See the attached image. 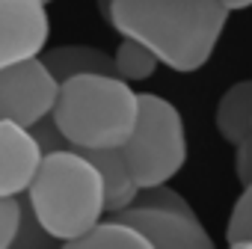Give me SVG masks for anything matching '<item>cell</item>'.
Segmentation results:
<instances>
[{
    "mask_svg": "<svg viewBox=\"0 0 252 249\" xmlns=\"http://www.w3.org/2000/svg\"><path fill=\"white\" fill-rule=\"evenodd\" d=\"M222 0H113L110 27L143 42L172 71L202 68L228 21Z\"/></svg>",
    "mask_w": 252,
    "mask_h": 249,
    "instance_id": "obj_1",
    "label": "cell"
},
{
    "mask_svg": "<svg viewBox=\"0 0 252 249\" xmlns=\"http://www.w3.org/2000/svg\"><path fill=\"white\" fill-rule=\"evenodd\" d=\"M228 249H252V240H249V243H237V246H228Z\"/></svg>",
    "mask_w": 252,
    "mask_h": 249,
    "instance_id": "obj_19",
    "label": "cell"
},
{
    "mask_svg": "<svg viewBox=\"0 0 252 249\" xmlns=\"http://www.w3.org/2000/svg\"><path fill=\"white\" fill-rule=\"evenodd\" d=\"M63 243L39 222L33 205L27 202V193L21 196V214H18V228H15V240L12 249H60Z\"/></svg>",
    "mask_w": 252,
    "mask_h": 249,
    "instance_id": "obj_14",
    "label": "cell"
},
{
    "mask_svg": "<svg viewBox=\"0 0 252 249\" xmlns=\"http://www.w3.org/2000/svg\"><path fill=\"white\" fill-rule=\"evenodd\" d=\"M54 122L71 149H122L140 119V95L116 74H80L60 83Z\"/></svg>",
    "mask_w": 252,
    "mask_h": 249,
    "instance_id": "obj_2",
    "label": "cell"
},
{
    "mask_svg": "<svg viewBox=\"0 0 252 249\" xmlns=\"http://www.w3.org/2000/svg\"><path fill=\"white\" fill-rule=\"evenodd\" d=\"M27 202L60 243L83 237L104 222L107 214L104 178L95 163L74 149L45 155L27 190Z\"/></svg>",
    "mask_w": 252,
    "mask_h": 249,
    "instance_id": "obj_3",
    "label": "cell"
},
{
    "mask_svg": "<svg viewBox=\"0 0 252 249\" xmlns=\"http://www.w3.org/2000/svg\"><path fill=\"white\" fill-rule=\"evenodd\" d=\"M122 155L140 190L169 184L187 160L184 122L175 104L152 92L140 95V119Z\"/></svg>",
    "mask_w": 252,
    "mask_h": 249,
    "instance_id": "obj_4",
    "label": "cell"
},
{
    "mask_svg": "<svg viewBox=\"0 0 252 249\" xmlns=\"http://www.w3.org/2000/svg\"><path fill=\"white\" fill-rule=\"evenodd\" d=\"M110 217L140 228L152 240L155 249H217L208 228L199 222L196 214H172V211L131 205L119 214H110Z\"/></svg>",
    "mask_w": 252,
    "mask_h": 249,
    "instance_id": "obj_7",
    "label": "cell"
},
{
    "mask_svg": "<svg viewBox=\"0 0 252 249\" xmlns=\"http://www.w3.org/2000/svg\"><path fill=\"white\" fill-rule=\"evenodd\" d=\"M45 152L30 128L0 119V199H18L30 190Z\"/></svg>",
    "mask_w": 252,
    "mask_h": 249,
    "instance_id": "obj_8",
    "label": "cell"
},
{
    "mask_svg": "<svg viewBox=\"0 0 252 249\" xmlns=\"http://www.w3.org/2000/svg\"><path fill=\"white\" fill-rule=\"evenodd\" d=\"M60 98V80L51 74L42 57L21 60L0 68V119L33 128L48 119Z\"/></svg>",
    "mask_w": 252,
    "mask_h": 249,
    "instance_id": "obj_5",
    "label": "cell"
},
{
    "mask_svg": "<svg viewBox=\"0 0 252 249\" xmlns=\"http://www.w3.org/2000/svg\"><path fill=\"white\" fill-rule=\"evenodd\" d=\"M48 30L45 0H0V68L39 57Z\"/></svg>",
    "mask_w": 252,
    "mask_h": 249,
    "instance_id": "obj_6",
    "label": "cell"
},
{
    "mask_svg": "<svg viewBox=\"0 0 252 249\" xmlns=\"http://www.w3.org/2000/svg\"><path fill=\"white\" fill-rule=\"evenodd\" d=\"M113 60H116V77L128 80V83L149 80V77L158 71V65H163L152 48H146L143 42L128 39V36H122V42H119Z\"/></svg>",
    "mask_w": 252,
    "mask_h": 249,
    "instance_id": "obj_13",
    "label": "cell"
},
{
    "mask_svg": "<svg viewBox=\"0 0 252 249\" xmlns=\"http://www.w3.org/2000/svg\"><path fill=\"white\" fill-rule=\"evenodd\" d=\"M39 57L45 60V65L60 83L80 77V74H116L113 54L92 48V45H60V48L42 51Z\"/></svg>",
    "mask_w": 252,
    "mask_h": 249,
    "instance_id": "obj_10",
    "label": "cell"
},
{
    "mask_svg": "<svg viewBox=\"0 0 252 249\" xmlns=\"http://www.w3.org/2000/svg\"><path fill=\"white\" fill-rule=\"evenodd\" d=\"M74 152L86 155L95 163V169L101 172L104 196H107V214H119V211L134 205V199L140 193V184L134 181L128 163H125L122 149H74Z\"/></svg>",
    "mask_w": 252,
    "mask_h": 249,
    "instance_id": "obj_9",
    "label": "cell"
},
{
    "mask_svg": "<svg viewBox=\"0 0 252 249\" xmlns=\"http://www.w3.org/2000/svg\"><path fill=\"white\" fill-rule=\"evenodd\" d=\"M252 240V184H246L237 196V202L231 205L228 222H225V243L237 246V243H249Z\"/></svg>",
    "mask_w": 252,
    "mask_h": 249,
    "instance_id": "obj_15",
    "label": "cell"
},
{
    "mask_svg": "<svg viewBox=\"0 0 252 249\" xmlns=\"http://www.w3.org/2000/svg\"><path fill=\"white\" fill-rule=\"evenodd\" d=\"M134 205L137 208H155V211H172V214H196L187 205V199L178 190H172L169 184H158V187L140 190L137 199H134Z\"/></svg>",
    "mask_w": 252,
    "mask_h": 249,
    "instance_id": "obj_16",
    "label": "cell"
},
{
    "mask_svg": "<svg viewBox=\"0 0 252 249\" xmlns=\"http://www.w3.org/2000/svg\"><path fill=\"white\" fill-rule=\"evenodd\" d=\"M214 124L228 146H240L252 137V77L231 83L220 95Z\"/></svg>",
    "mask_w": 252,
    "mask_h": 249,
    "instance_id": "obj_11",
    "label": "cell"
},
{
    "mask_svg": "<svg viewBox=\"0 0 252 249\" xmlns=\"http://www.w3.org/2000/svg\"><path fill=\"white\" fill-rule=\"evenodd\" d=\"M60 249H155L152 240L122 219H104L77 240H65Z\"/></svg>",
    "mask_w": 252,
    "mask_h": 249,
    "instance_id": "obj_12",
    "label": "cell"
},
{
    "mask_svg": "<svg viewBox=\"0 0 252 249\" xmlns=\"http://www.w3.org/2000/svg\"><path fill=\"white\" fill-rule=\"evenodd\" d=\"M18 214H21V196L18 199H0V249H12Z\"/></svg>",
    "mask_w": 252,
    "mask_h": 249,
    "instance_id": "obj_17",
    "label": "cell"
},
{
    "mask_svg": "<svg viewBox=\"0 0 252 249\" xmlns=\"http://www.w3.org/2000/svg\"><path fill=\"white\" fill-rule=\"evenodd\" d=\"M45 3H48V0H45Z\"/></svg>",
    "mask_w": 252,
    "mask_h": 249,
    "instance_id": "obj_20",
    "label": "cell"
},
{
    "mask_svg": "<svg viewBox=\"0 0 252 249\" xmlns=\"http://www.w3.org/2000/svg\"><path fill=\"white\" fill-rule=\"evenodd\" d=\"M222 3L228 9H246V6H252V0H222Z\"/></svg>",
    "mask_w": 252,
    "mask_h": 249,
    "instance_id": "obj_18",
    "label": "cell"
}]
</instances>
